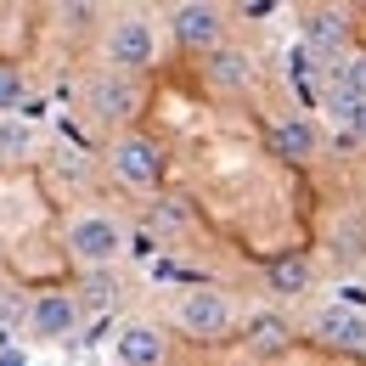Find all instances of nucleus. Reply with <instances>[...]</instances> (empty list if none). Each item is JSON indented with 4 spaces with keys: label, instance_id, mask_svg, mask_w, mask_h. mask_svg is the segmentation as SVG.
I'll return each mask as SVG.
<instances>
[{
    "label": "nucleus",
    "instance_id": "nucleus-13",
    "mask_svg": "<svg viewBox=\"0 0 366 366\" xmlns=\"http://www.w3.org/2000/svg\"><path fill=\"white\" fill-rule=\"evenodd\" d=\"M271 141H276L282 158H310V152H316V130H310L305 119H282Z\"/></svg>",
    "mask_w": 366,
    "mask_h": 366
},
{
    "label": "nucleus",
    "instance_id": "nucleus-12",
    "mask_svg": "<svg viewBox=\"0 0 366 366\" xmlns=\"http://www.w3.org/2000/svg\"><path fill=\"white\" fill-rule=\"evenodd\" d=\"M265 282H271V293H305L310 287V259L305 254H282L265 265Z\"/></svg>",
    "mask_w": 366,
    "mask_h": 366
},
{
    "label": "nucleus",
    "instance_id": "nucleus-5",
    "mask_svg": "<svg viewBox=\"0 0 366 366\" xmlns=\"http://www.w3.org/2000/svg\"><path fill=\"white\" fill-rule=\"evenodd\" d=\"M181 327L192 332V338H226V327H231V305H226V293H209V287H197V293H186L181 299Z\"/></svg>",
    "mask_w": 366,
    "mask_h": 366
},
{
    "label": "nucleus",
    "instance_id": "nucleus-11",
    "mask_svg": "<svg viewBox=\"0 0 366 366\" xmlns=\"http://www.w3.org/2000/svg\"><path fill=\"white\" fill-rule=\"evenodd\" d=\"M74 321H79V310H74V299H68V293H40V305H34V327H40L46 338L74 332Z\"/></svg>",
    "mask_w": 366,
    "mask_h": 366
},
{
    "label": "nucleus",
    "instance_id": "nucleus-2",
    "mask_svg": "<svg viewBox=\"0 0 366 366\" xmlns=\"http://www.w3.org/2000/svg\"><path fill=\"white\" fill-rule=\"evenodd\" d=\"M119 226L113 220H102V214H85V220H74L68 226V254L79 259V265H107L113 254H119Z\"/></svg>",
    "mask_w": 366,
    "mask_h": 366
},
{
    "label": "nucleus",
    "instance_id": "nucleus-10",
    "mask_svg": "<svg viewBox=\"0 0 366 366\" xmlns=\"http://www.w3.org/2000/svg\"><path fill=\"white\" fill-rule=\"evenodd\" d=\"M119 361L124 366H158L164 361V338H158V327H124L119 332Z\"/></svg>",
    "mask_w": 366,
    "mask_h": 366
},
{
    "label": "nucleus",
    "instance_id": "nucleus-16",
    "mask_svg": "<svg viewBox=\"0 0 366 366\" xmlns=\"http://www.w3.org/2000/svg\"><path fill=\"white\" fill-rule=\"evenodd\" d=\"M23 152H29V124L0 119V158H23Z\"/></svg>",
    "mask_w": 366,
    "mask_h": 366
},
{
    "label": "nucleus",
    "instance_id": "nucleus-18",
    "mask_svg": "<svg viewBox=\"0 0 366 366\" xmlns=\"http://www.w3.org/2000/svg\"><path fill=\"white\" fill-rule=\"evenodd\" d=\"M344 130H350L355 141H366V102H355V107H350V124H344Z\"/></svg>",
    "mask_w": 366,
    "mask_h": 366
},
{
    "label": "nucleus",
    "instance_id": "nucleus-7",
    "mask_svg": "<svg viewBox=\"0 0 366 366\" xmlns=\"http://www.w3.org/2000/svg\"><path fill=\"white\" fill-rule=\"evenodd\" d=\"M136 85H130V74H119V68H107L102 79H91V113L102 124H113V119H130L136 113Z\"/></svg>",
    "mask_w": 366,
    "mask_h": 366
},
{
    "label": "nucleus",
    "instance_id": "nucleus-15",
    "mask_svg": "<svg viewBox=\"0 0 366 366\" xmlns=\"http://www.w3.org/2000/svg\"><path fill=\"white\" fill-rule=\"evenodd\" d=\"M332 79H338L350 96H355V102H366V51H355L344 68H332Z\"/></svg>",
    "mask_w": 366,
    "mask_h": 366
},
{
    "label": "nucleus",
    "instance_id": "nucleus-19",
    "mask_svg": "<svg viewBox=\"0 0 366 366\" xmlns=\"http://www.w3.org/2000/svg\"><path fill=\"white\" fill-rule=\"evenodd\" d=\"M85 17H91V6H62V23H74V29H85Z\"/></svg>",
    "mask_w": 366,
    "mask_h": 366
},
{
    "label": "nucleus",
    "instance_id": "nucleus-14",
    "mask_svg": "<svg viewBox=\"0 0 366 366\" xmlns=\"http://www.w3.org/2000/svg\"><path fill=\"white\" fill-rule=\"evenodd\" d=\"M287 338H293V332H287V321H282V316H248V344H254L259 355H276Z\"/></svg>",
    "mask_w": 366,
    "mask_h": 366
},
{
    "label": "nucleus",
    "instance_id": "nucleus-17",
    "mask_svg": "<svg viewBox=\"0 0 366 366\" xmlns=\"http://www.w3.org/2000/svg\"><path fill=\"white\" fill-rule=\"evenodd\" d=\"M11 107H23V74L0 62V113H11Z\"/></svg>",
    "mask_w": 366,
    "mask_h": 366
},
{
    "label": "nucleus",
    "instance_id": "nucleus-9",
    "mask_svg": "<svg viewBox=\"0 0 366 366\" xmlns=\"http://www.w3.org/2000/svg\"><path fill=\"white\" fill-rule=\"evenodd\" d=\"M248 79H254V62H248V51L220 46L214 56H209V85H214V91H248Z\"/></svg>",
    "mask_w": 366,
    "mask_h": 366
},
{
    "label": "nucleus",
    "instance_id": "nucleus-8",
    "mask_svg": "<svg viewBox=\"0 0 366 366\" xmlns=\"http://www.w3.org/2000/svg\"><path fill=\"white\" fill-rule=\"evenodd\" d=\"M107 56H113L119 74L147 68V62H152V29H147L141 17H119V23H113V40H107Z\"/></svg>",
    "mask_w": 366,
    "mask_h": 366
},
{
    "label": "nucleus",
    "instance_id": "nucleus-1",
    "mask_svg": "<svg viewBox=\"0 0 366 366\" xmlns=\"http://www.w3.org/2000/svg\"><path fill=\"white\" fill-rule=\"evenodd\" d=\"M305 51H316L321 62H338L350 51V11H338V6L305 11Z\"/></svg>",
    "mask_w": 366,
    "mask_h": 366
},
{
    "label": "nucleus",
    "instance_id": "nucleus-4",
    "mask_svg": "<svg viewBox=\"0 0 366 366\" xmlns=\"http://www.w3.org/2000/svg\"><path fill=\"white\" fill-rule=\"evenodd\" d=\"M113 169H119V181H130V186H158L164 152H158V141H147V136H124V141H113Z\"/></svg>",
    "mask_w": 366,
    "mask_h": 366
},
{
    "label": "nucleus",
    "instance_id": "nucleus-3",
    "mask_svg": "<svg viewBox=\"0 0 366 366\" xmlns=\"http://www.w3.org/2000/svg\"><path fill=\"white\" fill-rule=\"evenodd\" d=\"M169 29H175V40L186 51H220V29H226V11L220 6H175V17H169Z\"/></svg>",
    "mask_w": 366,
    "mask_h": 366
},
{
    "label": "nucleus",
    "instance_id": "nucleus-20",
    "mask_svg": "<svg viewBox=\"0 0 366 366\" xmlns=\"http://www.w3.org/2000/svg\"><path fill=\"white\" fill-rule=\"evenodd\" d=\"M0 366H23V361H17V355H0Z\"/></svg>",
    "mask_w": 366,
    "mask_h": 366
},
{
    "label": "nucleus",
    "instance_id": "nucleus-6",
    "mask_svg": "<svg viewBox=\"0 0 366 366\" xmlns=\"http://www.w3.org/2000/svg\"><path fill=\"white\" fill-rule=\"evenodd\" d=\"M316 338L332 344V350L366 355V316L350 310V305H327V310H316Z\"/></svg>",
    "mask_w": 366,
    "mask_h": 366
}]
</instances>
